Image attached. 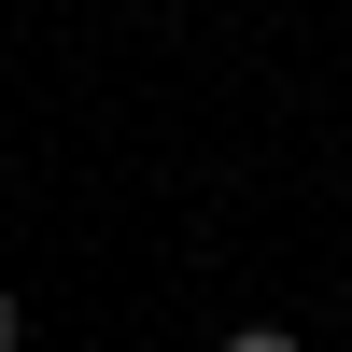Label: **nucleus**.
<instances>
[{
	"instance_id": "obj_1",
	"label": "nucleus",
	"mask_w": 352,
	"mask_h": 352,
	"mask_svg": "<svg viewBox=\"0 0 352 352\" xmlns=\"http://www.w3.org/2000/svg\"><path fill=\"white\" fill-rule=\"evenodd\" d=\"M226 352H296V324H226Z\"/></svg>"
},
{
	"instance_id": "obj_2",
	"label": "nucleus",
	"mask_w": 352,
	"mask_h": 352,
	"mask_svg": "<svg viewBox=\"0 0 352 352\" xmlns=\"http://www.w3.org/2000/svg\"><path fill=\"white\" fill-rule=\"evenodd\" d=\"M0 352H28V310H14V296H0Z\"/></svg>"
}]
</instances>
